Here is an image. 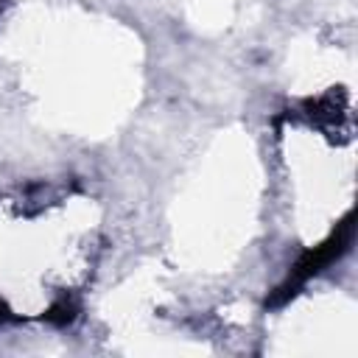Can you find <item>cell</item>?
Segmentation results:
<instances>
[{"instance_id":"3","label":"cell","mask_w":358,"mask_h":358,"mask_svg":"<svg viewBox=\"0 0 358 358\" xmlns=\"http://www.w3.org/2000/svg\"><path fill=\"white\" fill-rule=\"evenodd\" d=\"M6 319H11V313H8V308H6L3 299H0V322H6Z\"/></svg>"},{"instance_id":"2","label":"cell","mask_w":358,"mask_h":358,"mask_svg":"<svg viewBox=\"0 0 358 358\" xmlns=\"http://www.w3.org/2000/svg\"><path fill=\"white\" fill-rule=\"evenodd\" d=\"M76 313H78V305H76L73 299L62 296V299H56V302L45 310V319H48L50 324H56V327H64V324H70V322L76 319Z\"/></svg>"},{"instance_id":"1","label":"cell","mask_w":358,"mask_h":358,"mask_svg":"<svg viewBox=\"0 0 358 358\" xmlns=\"http://www.w3.org/2000/svg\"><path fill=\"white\" fill-rule=\"evenodd\" d=\"M350 243H352V215H344V221L327 235V241H322L319 246L308 249V252L294 263L288 280L280 282V285L271 291V296L266 299V308H280V305H285L313 274H319V271L327 268L333 260H338V257L350 249Z\"/></svg>"}]
</instances>
